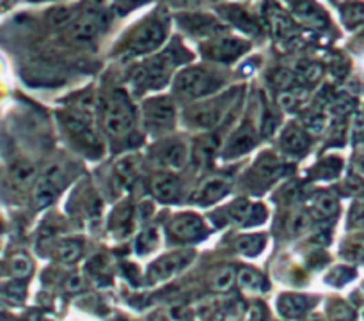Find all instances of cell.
<instances>
[{"instance_id": "obj_43", "label": "cell", "mask_w": 364, "mask_h": 321, "mask_svg": "<svg viewBox=\"0 0 364 321\" xmlns=\"http://www.w3.org/2000/svg\"><path fill=\"white\" fill-rule=\"evenodd\" d=\"M140 2H144V0H116V5H118L121 11H128V9L139 5Z\"/></svg>"}, {"instance_id": "obj_16", "label": "cell", "mask_w": 364, "mask_h": 321, "mask_svg": "<svg viewBox=\"0 0 364 321\" xmlns=\"http://www.w3.org/2000/svg\"><path fill=\"white\" fill-rule=\"evenodd\" d=\"M149 190L151 195L162 203H174L178 201L180 190H182V183L176 174L171 170H164V173L155 174L149 183Z\"/></svg>"}, {"instance_id": "obj_36", "label": "cell", "mask_w": 364, "mask_h": 321, "mask_svg": "<svg viewBox=\"0 0 364 321\" xmlns=\"http://www.w3.org/2000/svg\"><path fill=\"white\" fill-rule=\"evenodd\" d=\"M235 280H237V272H235V268L224 267L220 268L219 272H215V275H213L212 279V287L215 291L224 293L228 291L229 287L233 286Z\"/></svg>"}, {"instance_id": "obj_12", "label": "cell", "mask_w": 364, "mask_h": 321, "mask_svg": "<svg viewBox=\"0 0 364 321\" xmlns=\"http://www.w3.org/2000/svg\"><path fill=\"white\" fill-rule=\"evenodd\" d=\"M169 231L174 238L183 243H195L206 238L208 228L204 220L195 213L185 212L174 215L169 224Z\"/></svg>"}, {"instance_id": "obj_23", "label": "cell", "mask_w": 364, "mask_h": 321, "mask_svg": "<svg viewBox=\"0 0 364 321\" xmlns=\"http://www.w3.org/2000/svg\"><path fill=\"white\" fill-rule=\"evenodd\" d=\"M253 170H255L256 174V179H259V181L263 183H272L275 181V179H279L281 176H284L286 165L281 160H277L275 157H272V155H263V157L256 162L255 169Z\"/></svg>"}, {"instance_id": "obj_19", "label": "cell", "mask_w": 364, "mask_h": 321, "mask_svg": "<svg viewBox=\"0 0 364 321\" xmlns=\"http://www.w3.org/2000/svg\"><path fill=\"white\" fill-rule=\"evenodd\" d=\"M265 20H267L268 29L272 30L275 38H290L295 30V23L290 18V14L274 2H268L265 5Z\"/></svg>"}, {"instance_id": "obj_7", "label": "cell", "mask_w": 364, "mask_h": 321, "mask_svg": "<svg viewBox=\"0 0 364 321\" xmlns=\"http://www.w3.org/2000/svg\"><path fill=\"white\" fill-rule=\"evenodd\" d=\"M165 41V23L158 18H148L137 27L127 41V54L142 55L155 52Z\"/></svg>"}, {"instance_id": "obj_20", "label": "cell", "mask_w": 364, "mask_h": 321, "mask_svg": "<svg viewBox=\"0 0 364 321\" xmlns=\"http://www.w3.org/2000/svg\"><path fill=\"white\" fill-rule=\"evenodd\" d=\"M295 14L297 18H299L304 25L310 27V29L323 30L329 27L327 13L320 5L311 2V0H301V2L295 5Z\"/></svg>"}, {"instance_id": "obj_9", "label": "cell", "mask_w": 364, "mask_h": 321, "mask_svg": "<svg viewBox=\"0 0 364 321\" xmlns=\"http://www.w3.org/2000/svg\"><path fill=\"white\" fill-rule=\"evenodd\" d=\"M153 160L157 162L160 167L167 170H180L183 169L191 157V149L186 142L178 137H167L157 142L151 149Z\"/></svg>"}, {"instance_id": "obj_38", "label": "cell", "mask_w": 364, "mask_h": 321, "mask_svg": "<svg viewBox=\"0 0 364 321\" xmlns=\"http://www.w3.org/2000/svg\"><path fill=\"white\" fill-rule=\"evenodd\" d=\"M295 73L299 78L306 82H317L322 75V68L318 66L317 63H310V60H301V63L297 64Z\"/></svg>"}, {"instance_id": "obj_40", "label": "cell", "mask_w": 364, "mask_h": 321, "mask_svg": "<svg viewBox=\"0 0 364 321\" xmlns=\"http://www.w3.org/2000/svg\"><path fill=\"white\" fill-rule=\"evenodd\" d=\"M11 272H13L17 277L23 279V277H29L30 272H32V263L27 258L25 254H17L13 259H11Z\"/></svg>"}, {"instance_id": "obj_15", "label": "cell", "mask_w": 364, "mask_h": 321, "mask_svg": "<svg viewBox=\"0 0 364 321\" xmlns=\"http://www.w3.org/2000/svg\"><path fill=\"white\" fill-rule=\"evenodd\" d=\"M226 215L229 220H233L237 224L242 225H255L261 224L265 217H267V210L263 204L250 203L249 199H238L235 203H231L226 210Z\"/></svg>"}, {"instance_id": "obj_30", "label": "cell", "mask_w": 364, "mask_h": 321, "mask_svg": "<svg viewBox=\"0 0 364 321\" xmlns=\"http://www.w3.org/2000/svg\"><path fill=\"white\" fill-rule=\"evenodd\" d=\"M237 279L238 284H240L244 289H247V291L261 293L267 289V280H265V277H263L258 270H255V268H240V270L237 272Z\"/></svg>"}, {"instance_id": "obj_4", "label": "cell", "mask_w": 364, "mask_h": 321, "mask_svg": "<svg viewBox=\"0 0 364 321\" xmlns=\"http://www.w3.org/2000/svg\"><path fill=\"white\" fill-rule=\"evenodd\" d=\"M231 103H233L231 94H228V96L224 94V96H217L213 100H208V102L197 103L185 112L186 123L195 130H212L224 119Z\"/></svg>"}, {"instance_id": "obj_41", "label": "cell", "mask_w": 364, "mask_h": 321, "mask_svg": "<svg viewBox=\"0 0 364 321\" xmlns=\"http://www.w3.org/2000/svg\"><path fill=\"white\" fill-rule=\"evenodd\" d=\"M311 225V217L306 212H297L295 215L290 220V231L292 234H302L310 229Z\"/></svg>"}, {"instance_id": "obj_35", "label": "cell", "mask_w": 364, "mask_h": 321, "mask_svg": "<svg viewBox=\"0 0 364 321\" xmlns=\"http://www.w3.org/2000/svg\"><path fill=\"white\" fill-rule=\"evenodd\" d=\"M158 243V232L157 228H146L139 232V236L136 240V250L137 254H148L151 252Z\"/></svg>"}, {"instance_id": "obj_32", "label": "cell", "mask_w": 364, "mask_h": 321, "mask_svg": "<svg viewBox=\"0 0 364 321\" xmlns=\"http://www.w3.org/2000/svg\"><path fill=\"white\" fill-rule=\"evenodd\" d=\"M302 119H304V121H302L304 130L308 131L310 135H322L323 130H325V126H327L325 112H322V110H318V109H313V110H310V112H306Z\"/></svg>"}, {"instance_id": "obj_5", "label": "cell", "mask_w": 364, "mask_h": 321, "mask_svg": "<svg viewBox=\"0 0 364 321\" xmlns=\"http://www.w3.org/2000/svg\"><path fill=\"white\" fill-rule=\"evenodd\" d=\"M107 25L105 11L102 9V0L87 8L81 16H75L68 27L66 36L73 43H89L96 38Z\"/></svg>"}, {"instance_id": "obj_21", "label": "cell", "mask_w": 364, "mask_h": 321, "mask_svg": "<svg viewBox=\"0 0 364 321\" xmlns=\"http://www.w3.org/2000/svg\"><path fill=\"white\" fill-rule=\"evenodd\" d=\"M310 309V300L299 293H284L277 298V311L286 320H297L302 318Z\"/></svg>"}, {"instance_id": "obj_29", "label": "cell", "mask_w": 364, "mask_h": 321, "mask_svg": "<svg viewBox=\"0 0 364 321\" xmlns=\"http://www.w3.org/2000/svg\"><path fill=\"white\" fill-rule=\"evenodd\" d=\"M131 220H133V212H131L130 204H119L110 215V231H114L118 236H125L130 231Z\"/></svg>"}, {"instance_id": "obj_31", "label": "cell", "mask_w": 364, "mask_h": 321, "mask_svg": "<svg viewBox=\"0 0 364 321\" xmlns=\"http://www.w3.org/2000/svg\"><path fill=\"white\" fill-rule=\"evenodd\" d=\"M82 249H84V243L81 240L66 238V240L59 241V245H57V259L66 265L78 261L82 256Z\"/></svg>"}, {"instance_id": "obj_28", "label": "cell", "mask_w": 364, "mask_h": 321, "mask_svg": "<svg viewBox=\"0 0 364 321\" xmlns=\"http://www.w3.org/2000/svg\"><path fill=\"white\" fill-rule=\"evenodd\" d=\"M311 206H313L314 215L322 217V219H330V217H334L339 210L338 197L327 190L318 192V194L313 197V201H311Z\"/></svg>"}, {"instance_id": "obj_27", "label": "cell", "mask_w": 364, "mask_h": 321, "mask_svg": "<svg viewBox=\"0 0 364 321\" xmlns=\"http://www.w3.org/2000/svg\"><path fill=\"white\" fill-rule=\"evenodd\" d=\"M267 245V236L263 232H256V234H244V236L235 240V249L237 252L244 254L247 258L258 256Z\"/></svg>"}, {"instance_id": "obj_6", "label": "cell", "mask_w": 364, "mask_h": 321, "mask_svg": "<svg viewBox=\"0 0 364 321\" xmlns=\"http://www.w3.org/2000/svg\"><path fill=\"white\" fill-rule=\"evenodd\" d=\"M142 123L151 133L169 131L176 123V109L169 96L149 98L142 103Z\"/></svg>"}, {"instance_id": "obj_14", "label": "cell", "mask_w": 364, "mask_h": 321, "mask_svg": "<svg viewBox=\"0 0 364 321\" xmlns=\"http://www.w3.org/2000/svg\"><path fill=\"white\" fill-rule=\"evenodd\" d=\"M229 190H231V178H228V176H210L195 188L192 201L203 204V206H210V204L219 203L220 199L226 197Z\"/></svg>"}, {"instance_id": "obj_24", "label": "cell", "mask_w": 364, "mask_h": 321, "mask_svg": "<svg viewBox=\"0 0 364 321\" xmlns=\"http://www.w3.org/2000/svg\"><path fill=\"white\" fill-rule=\"evenodd\" d=\"M9 179L14 188L25 190L36 179V167L29 160H17L9 167Z\"/></svg>"}, {"instance_id": "obj_2", "label": "cell", "mask_w": 364, "mask_h": 321, "mask_svg": "<svg viewBox=\"0 0 364 321\" xmlns=\"http://www.w3.org/2000/svg\"><path fill=\"white\" fill-rule=\"evenodd\" d=\"M176 55L174 50H164L146 60L142 66L131 76V84L137 91L146 89H160L165 82L169 80V75L176 64Z\"/></svg>"}, {"instance_id": "obj_33", "label": "cell", "mask_w": 364, "mask_h": 321, "mask_svg": "<svg viewBox=\"0 0 364 321\" xmlns=\"http://www.w3.org/2000/svg\"><path fill=\"white\" fill-rule=\"evenodd\" d=\"M297 80H299V76H297V73L292 71V69H275L270 75V84L274 85L277 91L292 89V87H295Z\"/></svg>"}, {"instance_id": "obj_13", "label": "cell", "mask_w": 364, "mask_h": 321, "mask_svg": "<svg viewBox=\"0 0 364 321\" xmlns=\"http://www.w3.org/2000/svg\"><path fill=\"white\" fill-rule=\"evenodd\" d=\"M64 186V178L57 167H52L47 173L36 179L34 190H32V201L36 208H47L55 203Z\"/></svg>"}, {"instance_id": "obj_37", "label": "cell", "mask_w": 364, "mask_h": 321, "mask_svg": "<svg viewBox=\"0 0 364 321\" xmlns=\"http://www.w3.org/2000/svg\"><path fill=\"white\" fill-rule=\"evenodd\" d=\"M304 100H306L304 91H293V87L292 89L279 91V96H277V103H279V107L286 110L295 109V107L301 105Z\"/></svg>"}, {"instance_id": "obj_26", "label": "cell", "mask_w": 364, "mask_h": 321, "mask_svg": "<svg viewBox=\"0 0 364 321\" xmlns=\"http://www.w3.org/2000/svg\"><path fill=\"white\" fill-rule=\"evenodd\" d=\"M217 148H219V144H217V137L215 135H201L200 139L195 140L194 151H192V157H194L195 164H200L201 167L208 165L212 162L213 155H215Z\"/></svg>"}, {"instance_id": "obj_1", "label": "cell", "mask_w": 364, "mask_h": 321, "mask_svg": "<svg viewBox=\"0 0 364 321\" xmlns=\"http://www.w3.org/2000/svg\"><path fill=\"white\" fill-rule=\"evenodd\" d=\"M222 84V76L213 69L204 66H189L176 75L173 89L183 100H203L217 93Z\"/></svg>"}, {"instance_id": "obj_11", "label": "cell", "mask_w": 364, "mask_h": 321, "mask_svg": "<svg viewBox=\"0 0 364 321\" xmlns=\"http://www.w3.org/2000/svg\"><path fill=\"white\" fill-rule=\"evenodd\" d=\"M249 50V41L233 36H213L203 43V54L206 59L215 60V63H233Z\"/></svg>"}, {"instance_id": "obj_42", "label": "cell", "mask_w": 364, "mask_h": 321, "mask_svg": "<svg viewBox=\"0 0 364 321\" xmlns=\"http://www.w3.org/2000/svg\"><path fill=\"white\" fill-rule=\"evenodd\" d=\"M345 256L348 259H363L364 258V238H356V240L348 241L345 247Z\"/></svg>"}, {"instance_id": "obj_8", "label": "cell", "mask_w": 364, "mask_h": 321, "mask_svg": "<svg viewBox=\"0 0 364 321\" xmlns=\"http://www.w3.org/2000/svg\"><path fill=\"white\" fill-rule=\"evenodd\" d=\"M64 128L68 130L69 135L81 142V146H85L87 149H100L102 142L98 137V131L93 124L91 115L82 109H69L64 110L61 114Z\"/></svg>"}, {"instance_id": "obj_25", "label": "cell", "mask_w": 364, "mask_h": 321, "mask_svg": "<svg viewBox=\"0 0 364 321\" xmlns=\"http://www.w3.org/2000/svg\"><path fill=\"white\" fill-rule=\"evenodd\" d=\"M220 13L224 14V18L229 23L238 27L242 32H247V34L258 32V23L255 21V18L247 13L246 9L238 8V5H226L224 9H220Z\"/></svg>"}, {"instance_id": "obj_22", "label": "cell", "mask_w": 364, "mask_h": 321, "mask_svg": "<svg viewBox=\"0 0 364 321\" xmlns=\"http://www.w3.org/2000/svg\"><path fill=\"white\" fill-rule=\"evenodd\" d=\"M140 170V158L137 157L136 153L125 155L119 158L114 165V174L116 179L121 186H130L131 183H136L137 176Z\"/></svg>"}, {"instance_id": "obj_39", "label": "cell", "mask_w": 364, "mask_h": 321, "mask_svg": "<svg viewBox=\"0 0 364 321\" xmlns=\"http://www.w3.org/2000/svg\"><path fill=\"white\" fill-rule=\"evenodd\" d=\"M339 170H341V160H338V158H327V160L318 164L314 174L318 176V179H332L338 176Z\"/></svg>"}, {"instance_id": "obj_34", "label": "cell", "mask_w": 364, "mask_h": 321, "mask_svg": "<svg viewBox=\"0 0 364 321\" xmlns=\"http://www.w3.org/2000/svg\"><path fill=\"white\" fill-rule=\"evenodd\" d=\"M343 20L348 27H357L364 23V2H347L343 5Z\"/></svg>"}, {"instance_id": "obj_18", "label": "cell", "mask_w": 364, "mask_h": 321, "mask_svg": "<svg viewBox=\"0 0 364 321\" xmlns=\"http://www.w3.org/2000/svg\"><path fill=\"white\" fill-rule=\"evenodd\" d=\"M279 146L290 157H302L310 148V133L297 124H288L281 133Z\"/></svg>"}, {"instance_id": "obj_3", "label": "cell", "mask_w": 364, "mask_h": 321, "mask_svg": "<svg viewBox=\"0 0 364 321\" xmlns=\"http://www.w3.org/2000/svg\"><path fill=\"white\" fill-rule=\"evenodd\" d=\"M133 121H136V114L128 102L127 93L123 91L112 93L103 112V126L107 133L112 137L128 135L133 126Z\"/></svg>"}, {"instance_id": "obj_10", "label": "cell", "mask_w": 364, "mask_h": 321, "mask_svg": "<svg viewBox=\"0 0 364 321\" xmlns=\"http://www.w3.org/2000/svg\"><path fill=\"white\" fill-rule=\"evenodd\" d=\"M194 259V252L192 250H176V252H169L160 256L158 259L149 265L148 268V283L149 284H160L165 280L173 279L174 275L180 274L185 267L191 265Z\"/></svg>"}, {"instance_id": "obj_17", "label": "cell", "mask_w": 364, "mask_h": 321, "mask_svg": "<svg viewBox=\"0 0 364 321\" xmlns=\"http://www.w3.org/2000/svg\"><path fill=\"white\" fill-rule=\"evenodd\" d=\"M256 142H258V137H256L255 128L250 126L249 123H244L233 135L229 137L224 151H222V157L237 158L240 155H246V153H249L250 149L255 148Z\"/></svg>"}]
</instances>
